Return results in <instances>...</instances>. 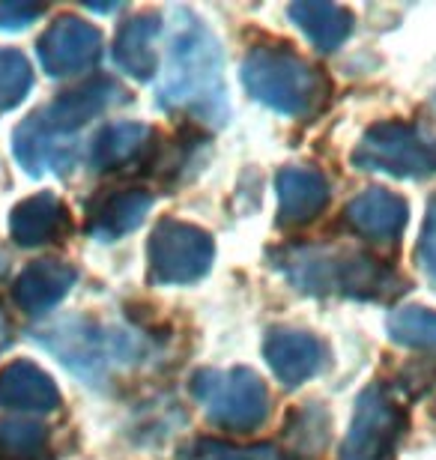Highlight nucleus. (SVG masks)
Segmentation results:
<instances>
[{"label": "nucleus", "instance_id": "b1692460", "mask_svg": "<svg viewBox=\"0 0 436 460\" xmlns=\"http://www.w3.org/2000/svg\"><path fill=\"white\" fill-rule=\"evenodd\" d=\"M33 84L31 63L24 60V54L13 49H0V111H9L27 96V90Z\"/></svg>", "mask_w": 436, "mask_h": 460}, {"label": "nucleus", "instance_id": "393cba45", "mask_svg": "<svg viewBox=\"0 0 436 460\" xmlns=\"http://www.w3.org/2000/svg\"><path fill=\"white\" fill-rule=\"evenodd\" d=\"M415 261H419L422 272L428 275L431 284H436V195H431V200H428V213H424L419 245H415Z\"/></svg>", "mask_w": 436, "mask_h": 460}, {"label": "nucleus", "instance_id": "6ab92c4d", "mask_svg": "<svg viewBox=\"0 0 436 460\" xmlns=\"http://www.w3.org/2000/svg\"><path fill=\"white\" fill-rule=\"evenodd\" d=\"M287 15L308 36L314 49L323 54L341 49L350 40L352 24H356L350 9L338 4H326V0H296V4L287 6Z\"/></svg>", "mask_w": 436, "mask_h": 460}, {"label": "nucleus", "instance_id": "bb28decb", "mask_svg": "<svg viewBox=\"0 0 436 460\" xmlns=\"http://www.w3.org/2000/svg\"><path fill=\"white\" fill-rule=\"evenodd\" d=\"M9 332H13V329H9V320L4 311H0V349L9 344Z\"/></svg>", "mask_w": 436, "mask_h": 460}, {"label": "nucleus", "instance_id": "f257e3e1", "mask_svg": "<svg viewBox=\"0 0 436 460\" xmlns=\"http://www.w3.org/2000/svg\"><path fill=\"white\" fill-rule=\"evenodd\" d=\"M168 54L159 84V108L189 114L198 123L227 126L230 99L225 84V54L200 15L191 9H174Z\"/></svg>", "mask_w": 436, "mask_h": 460}, {"label": "nucleus", "instance_id": "2eb2a0df", "mask_svg": "<svg viewBox=\"0 0 436 460\" xmlns=\"http://www.w3.org/2000/svg\"><path fill=\"white\" fill-rule=\"evenodd\" d=\"M69 230H72L69 209L51 191H40V195L22 200L13 209V218H9V234L24 248L60 243Z\"/></svg>", "mask_w": 436, "mask_h": 460}, {"label": "nucleus", "instance_id": "20e7f679", "mask_svg": "<svg viewBox=\"0 0 436 460\" xmlns=\"http://www.w3.org/2000/svg\"><path fill=\"white\" fill-rule=\"evenodd\" d=\"M40 344L51 349L69 371L85 376L90 385L105 383L117 367L138 365L147 353L138 335L78 317L40 332Z\"/></svg>", "mask_w": 436, "mask_h": 460}, {"label": "nucleus", "instance_id": "9d476101", "mask_svg": "<svg viewBox=\"0 0 436 460\" xmlns=\"http://www.w3.org/2000/svg\"><path fill=\"white\" fill-rule=\"evenodd\" d=\"M102 58V33L78 15H60L40 36V60L51 78L87 72Z\"/></svg>", "mask_w": 436, "mask_h": 460}, {"label": "nucleus", "instance_id": "39448f33", "mask_svg": "<svg viewBox=\"0 0 436 460\" xmlns=\"http://www.w3.org/2000/svg\"><path fill=\"white\" fill-rule=\"evenodd\" d=\"M191 398L200 403L212 425L248 434L269 419V392L266 383L252 367H203L191 374Z\"/></svg>", "mask_w": 436, "mask_h": 460}, {"label": "nucleus", "instance_id": "aec40b11", "mask_svg": "<svg viewBox=\"0 0 436 460\" xmlns=\"http://www.w3.org/2000/svg\"><path fill=\"white\" fill-rule=\"evenodd\" d=\"M162 33V15L159 13H138L117 31L114 40V60L117 66L129 72L138 81H150L156 75V51L153 42Z\"/></svg>", "mask_w": 436, "mask_h": 460}, {"label": "nucleus", "instance_id": "dca6fc26", "mask_svg": "<svg viewBox=\"0 0 436 460\" xmlns=\"http://www.w3.org/2000/svg\"><path fill=\"white\" fill-rule=\"evenodd\" d=\"M156 132L144 123H111L93 137L90 144V168L96 173H114L129 164L144 162L153 150Z\"/></svg>", "mask_w": 436, "mask_h": 460}, {"label": "nucleus", "instance_id": "4be33fe9", "mask_svg": "<svg viewBox=\"0 0 436 460\" xmlns=\"http://www.w3.org/2000/svg\"><path fill=\"white\" fill-rule=\"evenodd\" d=\"M388 338L401 347L433 349L436 353V311L422 305L392 311V317H388Z\"/></svg>", "mask_w": 436, "mask_h": 460}, {"label": "nucleus", "instance_id": "a878e982", "mask_svg": "<svg viewBox=\"0 0 436 460\" xmlns=\"http://www.w3.org/2000/svg\"><path fill=\"white\" fill-rule=\"evenodd\" d=\"M42 15L36 4H0V31H22Z\"/></svg>", "mask_w": 436, "mask_h": 460}, {"label": "nucleus", "instance_id": "9b49d317", "mask_svg": "<svg viewBox=\"0 0 436 460\" xmlns=\"http://www.w3.org/2000/svg\"><path fill=\"white\" fill-rule=\"evenodd\" d=\"M263 356L266 365L272 367L275 380L287 385V389L308 383L311 376H317L326 367V347H323L320 338L293 326L269 329L263 341Z\"/></svg>", "mask_w": 436, "mask_h": 460}, {"label": "nucleus", "instance_id": "423d86ee", "mask_svg": "<svg viewBox=\"0 0 436 460\" xmlns=\"http://www.w3.org/2000/svg\"><path fill=\"white\" fill-rule=\"evenodd\" d=\"M352 168L397 180H428L436 173V137L401 119L370 126L352 150Z\"/></svg>", "mask_w": 436, "mask_h": 460}, {"label": "nucleus", "instance_id": "5701e85b", "mask_svg": "<svg viewBox=\"0 0 436 460\" xmlns=\"http://www.w3.org/2000/svg\"><path fill=\"white\" fill-rule=\"evenodd\" d=\"M49 448V430L36 421H0V460H42Z\"/></svg>", "mask_w": 436, "mask_h": 460}, {"label": "nucleus", "instance_id": "f8f14e48", "mask_svg": "<svg viewBox=\"0 0 436 460\" xmlns=\"http://www.w3.org/2000/svg\"><path fill=\"white\" fill-rule=\"evenodd\" d=\"M278 225L302 227L311 225L329 207L332 189L323 171L308 164H287L278 171Z\"/></svg>", "mask_w": 436, "mask_h": 460}, {"label": "nucleus", "instance_id": "0eeeda50", "mask_svg": "<svg viewBox=\"0 0 436 460\" xmlns=\"http://www.w3.org/2000/svg\"><path fill=\"white\" fill-rule=\"evenodd\" d=\"M216 243L207 230L176 218H162L147 243V279L159 288L194 284L209 272Z\"/></svg>", "mask_w": 436, "mask_h": 460}, {"label": "nucleus", "instance_id": "a211bd4d", "mask_svg": "<svg viewBox=\"0 0 436 460\" xmlns=\"http://www.w3.org/2000/svg\"><path fill=\"white\" fill-rule=\"evenodd\" d=\"M78 272L63 261H36L15 279L13 299L24 314H45L67 296Z\"/></svg>", "mask_w": 436, "mask_h": 460}, {"label": "nucleus", "instance_id": "1a4fd4ad", "mask_svg": "<svg viewBox=\"0 0 436 460\" xmlns=\"http://www.w3.org/2000/svg\"><path fill=\"white\" fill-rule=\"evenodd\" d=\"M129 99L132 96L126 93V87L120 84V81L99 75L67 90V93H60L51 105L40 108V111L31 114L27 119H31L33 126H40L42 132L72 141V135H76L78 128H85L90 119H96L99 114H105L117 105H126Z\"/></svg>", "mask_w": 436, "mask_h": 460}, {"label": "nucleus", "instance_id": "6e6552de", "mask_svg": "<svg viewBox=\"0 0 436 460\" xmlns=\"http://www.w3.org/2000/svg\"><path fill=\"white\" fill-rule=\"evenodd\" d=\"M406 430V412L383 385L374 383L359 394L350 430L341 443V460H395Z\"/></svg>", "mask_w": 436, "mask_h": 460}, {"label": "nucleus", "instance_id": "f03ea898", "mask_svg": "<svg viewBox=\"0 0 436 460\" xmlns=\"http://www.w3.org/2000/svg\"><path fill=\"white\" fill-rule=\"evenodd\" d=\"M269 263L308 296L386 302L406 290V281L392 266L356 248L281 245L269 254Z\"/></svg>", "mask_w": 436, "mask_h": 460}, {"label": "nucleus", "instance_id": "412c9836", "mask_svg": "<svg viewBox=\"0 0 436 460\" xmlns=\"http://www.w3.org/2000/svg\"><path fill=\"white\" fill-rule=\"evenodd\" d=\"M176 460H302V457L287 455L272 443L234 446V443H221V439L200 437V439L185 443L180 452H176Z\"/></svg>", "mask_w": 436, "mask_h": 460}, {"label": "nucleus", "instance_id": "ddd939ff", "mask_svg": "<svg viewBox=\"0 0 436 460\" xmlns=\"http://www.w3.org/2000/svg\"><path fill=\"white\" fill-rule=\"evenodd\" d=\"M344 222L359 236H368L374 243H392L404 234L410 222V204L386 189H365L344 209Z\"/></svg>", "mask_w": 436, "mask_h": 460}, {"label": "nucleus", "instance_id": "4468645a", "mask_svg": "<svg viewBox=\"0 0 436 460\" xmlns=\"http://www.w3.org/2000/svg\"><path fill=\"white\" fill-rule=\"evenodd\" d=\"M153 207V195L144 189H114L102 191L90 204L87 213V230L99 243H114V239L132 234L141 227Z\"/></svg>", "mask_w": 436, "mask_h": 460}, {"label": "nucleus", "instance_id": "f3484780", "mask_svg": "<svg viewBox=\"0 0 436 460\" xmlns=\"http://www.w3.org/2000/svg\"><path fill=\"white\" fill-rule=\"evenodd\" d=\"M0 407L22 412H51L60 407L58 385L33 362H9L0 367Z\"/></svg>", "mask_w": 436, "mask_h": 460}, {"label": "nucleus", "instance_id": "7ed1b4c3", "mask_svg": "<svg viewBox=\"0 0 436 460\" xmlns=\"http://www.w3.org/2000/svg\"><path fill=\"white\" fill-rule=\"evenodd\" d=\"M239 78L248 96L287 117H314L329 96L323 69L278 45H257L248 51Z\"/></svg>", "mask_w": 436, "mask_h": 460}]
</instances>
